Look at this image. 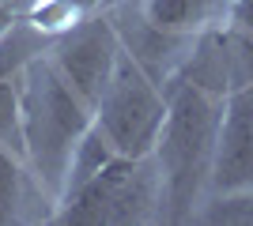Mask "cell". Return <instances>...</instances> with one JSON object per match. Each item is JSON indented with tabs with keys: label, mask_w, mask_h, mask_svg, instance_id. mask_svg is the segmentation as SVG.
Wrapping results in <instances>:
<instances>
[{
	"label": "cell",
	"mask_w": 253,
	"mask_h": 226,
	"mask_svg": "<svg viewBox=\"0 0 253 226\" xmlns=\"http://www.w3.org/2000/svg\"><path fill=\"white\" fill-rule=\"evenodd\" d=\"M163 121H167V95L159 91L148 68L140 65V57L121 49L114 79L95 106V129L117 155L144 159L155 151Z\"/></svg>",
	"instance_id": "4"
},
{
	"label": "cell",
	"mask_w": 253,
	"mask_h": 226,
	"mask_svg": "<svg viewBox=\"0 0 253 226\" xmlns=\"http://www.w3.org/2000/svg\"><path fill=\"white\" fill-rule=\"evenodd\" d=\"M219 121H223V95L178 75L167 91V121L155 140L151 159L159 166L163 204L159 215L167 223L193 219L201 193L211 185L215 147H219Z\"/></svg>",
	"instance_id": "1"
},
{
	"label": "cell",
	"mask_w": 253,
	"mask_h": 226,
	"mask_svg": "<svg viewBox=\"0 0 253 226\" xmlns=\"http://www.w3.org/2000/svg\"><path fill=\"white\" fill-rule=\"evenodd\" d=\"M211 189L219 196H253V79L223 98Z\"/></svg>",
	"instance_id": "6"
},
{
	"label": "cell",
	"mask_w": 253,
	"mask_h": 226,
	"mask_svg": "<svg viewBox=\"0 0 253 226\" xmlns=\"http://www.w3.org/2000/svg\"><path fill=\"white\" fill-rule=\"evenodd\" d=\"M19 23H23V8L15 0H0V42H4Z\"/></svg>",
	"instance_id": "11"
},
{
	"label": "cell",
	"mask_w": 253,
	"mask_h": 226,
	"mask_svg": "<svg viewBox=\"0 0 253 226\" xmlns=\"http://www.w3.org/2000/svg\"><path fill=\"white\" fill-rule=\"evenodd\" d=\"M227 31H234L246 45H253V0H231V11H227Z\"/></svg>",
	"instance_id": "10"
},
{
	"label": "cell",
	"mask_w": 253,
	"mask_h": 226,
	"mask_svg": "<svg viewBox=\"0 0 253 226\" xmlns=\"http://www.w3.org/2000/svg\"><path fill=\"white\" fill-rule=\"evenodd\" d=\"M121 49H125V45L117 38V31L110 27V19H102L95 11V15H87L84 23H76L72 31H64V34L53 38L49 61L61 68V75L91 106H98L102 91L110 87V79H114Z\"/></svg>",
	"instance_id": "5"
},
{
	"label": "cell",
	"mask_w": 253,
	"mask_h": 226,
	"mask_svg": "<svg viewBox=\"0 0 253 226\" xmlns=\"http://www.w3.org/2000/svg\"><path fill=\"white\" fill-rule=\"evenodd\" d=\"M163 204L159 166L151 155H110L95 170L72 181L57 200V223L64 226H128L151 219Z\"/></svg>",
	"instance_id": "3"
},
{
	"label": "cell",
	"mask_w": 253,
	"mask_h": 226,
	"mask_svg": "<svg viewBox=\"0 0 253 226\" xmlns=\"http://www.w3.org/2000/svg\"><path fill=\"white\" fill-rule=\"evenodd\" d=\"M223 0H140V19L159 38H193L215 23Z\"/></svg>",
	"instance_id": "7"
},
{
	"label": "cell",
	"mask_w": 253,
	"mask_h": 226,
	"mask_svg": "<svg viewBox=\"0 0 253 226\" xmlns=\"http://www.w3.org/2000/svg\"><path fill=\"white\" fill-rule=\"evenodd\" d=\"M91 125L95 106L61 75L49 49L38 53L23 72V147L34 177L53 200H61L68 162Z\"/></svg>",
	"instance_id": "2"
},
{
	"label": "cell",
	"mask_w": 253,
	"mask_h": 226,
	"mask_svg": "<svg viewBox=\"0 0 253 226\" xmlns=\"http://www.w3.org/2000/svg\"><path fill=\"white\" fill-rule=\"evenodd\" d=\"M98 0H27L23 8V23H31L38 34L57 38V34L72 31L76 23H84L87 15H95Z\"/></svg>",
	"instance_id": "8"
},
{
	"label": "cell",
	"mask_w": 253,
	"mask_h": 226,
	"mask_svg": "<svg viewBox=\"0 0 253 226\" xmlns=\"http://www.w3.org/2000/svg\"><path fill=\"white\" fill-rule=\"evenodd\" d=\"M19 207V155L0 147V226L15 219Z\"/></svg>",
	"instance_id": "9"
}]
</instances>
